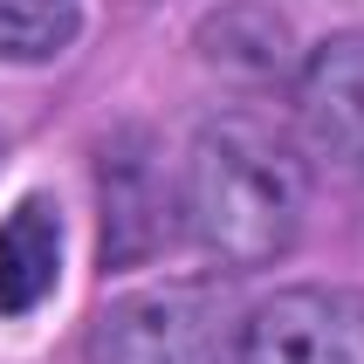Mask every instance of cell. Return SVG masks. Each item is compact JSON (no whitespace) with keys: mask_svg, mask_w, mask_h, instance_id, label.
<instances>
[{"mask_svg":"<svg viewBox=\"0 0 364 364\" xmlns=\"http://www.w3.org/2000/svg\"><path fill=\"white\" fill-rule=\"evenodd\" d=\"M309 172L296 144L262 117H213L186 151L179 172V220L193 241L234 275L275 268L303 241Z\"/></svg>","mask_w":364,"mask_h":364,"instance_id":"obj_1","label":"cell"},{"mask_svg":"<svg viewBox=\"0 0 364 364\" xmlns=\"http://www.w3.org/2000/svg\"><path fill=\"white\" fill-rule=\"evenodd\" d=\"M247 309L213 275L124 289L90 316L82 364H241Z\"/></svg>","mask_w":364,"mask_h":364,"instance_id":"obj_2","label":"cell"},{"mask_svg":"<svg viewBox=\"0 0 364 364\" xmlns=\"http://www.w3.org/2000/svg\"><path fill=\"white\" fill-rule=\"evenodd\" d=\"M241 364H364V289H275L247 309Z\"/></svg>","mask_w":364,"mask_h":364,"instance_id":"obj_3","label":"cell"},{"mask_svg":"<svg viewBox=\"0 0 364 364\" xmlns=\"http://www.w3.org/2000/svg\"><path fill=\"white\" fill-rule=\"evenodd\" d=\"M296 131L309 151L344 172H364V28H337L296 62Z\"/></svg>","mask_w":364,"mask_h":364,"instance_id":"obj_4","label":"cell"},{"mask_svg":"<svg viewBox=\"0 0 364 364\" xmlns=\"http://www.w3.org/2000/svg\"><path fill=\"white\" fill-rule=\"evenodd\" d=\"M97 206H103V268H138L165 247L172 227V186L144 138H117L97 165Z\"/></svg>","mask_w":364,"mask_h":364,"instance_id":"obj_5","label":"cell"},{"mask_svg":"<svg viewBox=\"0 0 364 364\" xmlns=\"http://www.w3.org/2000/svg\"><path fill=\"white\" fill-rule=\"evenodd\" d=\"M62 206L48 193H28V200L7 206L0 220V323H21L35 316L62 282Z\"/></svg>","mask_w":364,"mask_h":364,"instance_id":"obj_6","label":"cell"},{"mask_svg":"<svg viewBox=\"0 0 364 364\" xmlns=\"http://www.w3.org/2000/svg\"><path fill=\"white\" fill-rule=\"evenodd\" d=\"M193 48L213 76L227 82H275L282 69H296V35L268 0H220L213 14L193 28Z\"/></svg>","mask_w":364,"mask_h":364,"instance_id":"obj_7","label":"cell"},{"mask_svg":"<svg viewBox=\"0 0 364 364\" xmlns=\"http://www.w3.org/2000/svg\"><path fill=\"white\" fill-rule=\"evenodd\" d=\"M82 35V0H0V62L41 69Z\"/></svg>","mask_w":364,"mask_h":364,"instance_id":"obj_8","label":"cell"}]
</instances>
